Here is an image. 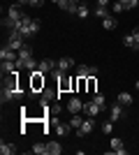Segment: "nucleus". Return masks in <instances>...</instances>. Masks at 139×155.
<instances>
[{
	"label": "nucleus",
	"mask_w": 139,
	"mask_h": 155,
	"mask_svg": "<svg viewBox=\"0 0 139 155\" xmlns=\"http://www.w3.org/2000/svg\"><path fill=\"white\" fill-rule=\"evenodd\" d=\"M19 30L23 32V37H35L40 32V21L33 19V16H23L19 21Z\"/></svg>",
	"instance_id": "f257e3e1"
},
{
	"label": "nucleus",
	"mask_w": 139,
	"mask_h": 155,
	"mask_svg": "<svg viewBox=\"0 0 139 155\" xmlns=\"http://www.w3.org/2000/svg\"><path fill=\"white\" fill-rule=\"evenodd\" d=\"M16 97H21V91L16 88V84L14 81L5 84V88H2V102H9V100H16Z\"/></svg>",
	"instance_id": "f03ea898"
},
{
	"label": "nucleus",
	"mask_w": 139,
	"mask_h": 155,
	"mask_svg": "<svg viewBox=\"0 0 139 155\" xmlns=\"http://www.w3.org/2000/svg\"><path fill=\"white\" fill-rule=\"evenodd\" d=\"M93 130H95V118H91V116H88L86 120L81 123V127L77 130V132H79V137H86V134H91Z\"/></svg>",
	"instance_id": "7ed1b4c3"
},
{
	"label": "nucleus",
	"mask_w": 139,
	"mask_h": 155,
	"mask_svg": "<svg viewBox=\"0 0 139 155\" xmlns=\"http://www.w3.org/2000/svg\"><path fill=\"white\" fill-rule=\"evenodd\" d=\"M79 79H88V77H98V67H91V65H79L77 70Z\"/></svg>",
	"instance_id": "20e7f679"
},
{
	"label": "nucleus",
	"mask_w": 139,
	"mask_h": 155,
	"mask_svg": "<svg viewBox=\"0 0 139 155\" xmlns=\"http://www.w3.org/2000/svg\"><path fill=\"white\" fill-rule=\"evenodd\" d=\"M72 67H74V60H72V58H60V60H56V70H58L60 74L70 72Z\"/></svg>",
	"instance_id": "39448f33"
},
{
	"label": "nucleus",
	"mask_w": 139,
	"mask_h": 155,
	"mask_svg": "<svg viewBox=\"0 0 139 155\" xmlns=\"http://www.w3.org/2000/svg\"><path fill=\"white\" fill-rule=\"evenodd\" d=\"M84 111H86V116L95 118V116L100 114V111H102V107H100V104L95 102V100H91V102H86V104H84Z\"/></svg>",
	"instance_id": "423d86ee"
},
{
	"label": "nucleus",
	"mask_w": 139,
	"mask_h": 155,
	"mask_svg": "<svg viewBox=\"0 0 139 155\" xmlns=\"http://www.w3.org/2000/svg\"><path fill=\"white\" fill-rule=\"evenodd\" d=\"M37 70H40L42 74H49V72H53V70H56V60H51V58H44V60H40Z\"/></svg>",
	"instance_id": "0eeeda50"
},
{
	"label": "nucleus",
	"mask_w": 139,
	"mask_h": 155,
	"mask_svg": "<svg viewBox=\"0 0 139 155\" xmlns=\"http://www.w3.org/2000/svg\"><path fill=\"white\" fill-rule=\"evenodd\" d=\"M84 109V102H81L79 97H70V102H67V111L70 114H79Z\"/></svg>",
	"instance_id": "6e6552de"
},
{
	"label": "nucleus",
	"mask_w": 139,
	"mask_h": 155,
	"mask_svg": "<svg viewBox=\"0 0 139 155\" xmlns=\"http://www.w3.org/2000/svg\"><path fill=\"white\" fill-rule=\"evenodd\" d=\"M0 58L2 60H19V51H14L9 46H2L0 49Z\"/></svg>",
	"instance_id": "1a4fd4ad"
},
{
	"label": "nucleus",
	"mask_w": 139,
	"mask_h": 155,
	"mask_svg": "<svg viewBox=\"0 0 139 155\" xmlns=\"http://www.w3.org/2000/svg\"><path fill=\"white\" fill-rule=\"evenodd\" d=\"M7 16H9V19H14V21H21V19H23V16H26V14L21 12L19 2H16V5H12V7H9V9H7Z\"/></svg>",
	"instance_id": "9d476101"
},
{
	"label": "nucleus",
	"mask_w": 139,
	"mask_h": 155,
	"mask_svg": "<svg viewBox=\"0 0 139 155\" xmlns=\"http://www.w3.org/2000/svg\"><path fill=\"white\" fill-rule=\"evenodd\" d=\"M44 86V77H42L40 70H33V91H40Z\"/></svg>",
	"instance_id": "9b49d317"
},
{
	"label": "nucleus",
	"mask_w": 139,
	"mask_h": 155,
	"mask_svg": "<svg viewBox=\"0 0 139 155\" xmlns=\"http://www.w3.org/2000/svg\"><path fill=\"white\" fill-rule=\"evenodd\" d=\"M111 148H114V153H118V155L127 153V148H123V139H118V137H114V139H111Z\"/></svg>",
	"instance_id": "f8f14e48"
},
{
	"label": "nucleus",
	"mask_w": 139,
	"mask_h": 155,
	"mask_svg": "<svg viewBox=\"0 0 139 155\" xmlns=\"http://www.w3.org/2000/svg\"><path fill=\"white\" fill-rule=\"evenodd\" d=\"M116 102L123 104V107H130V104H132V95H130V93H118V95H116Z\"/></svg>",
	"instance_id": "ddd939ff"
},
{
	"label": "nucleus",
	"mask_w": 139,
	"mask_h": 155,
	"mask_svg": "<svg viewBox=\"0 0 139 155\" xmlns=\"http://www.w3.org/2000/svg\"><path fill=\"white\" fill-rule=\"evenodd\" d=\"M16 150H19V148H16V143H5V141L0 143V153H2V155H14Z\"/></svg>",
	"instance_id": "4468645a"
},
{
	"label": "nucleus",
	"mask_w": 139,
	"mask_h": 155,
	"mask_svg": "<svg viewBox=\"0 0 139 155\" xmlns=\"http://www.w3.org/2000/svg\"><path fill=\"white\" fill-rule=\"evenodd\" d=\"M118 118H123V104H111V120H118Z\"/></svg>",
	"instance_id": "2eb2a0df"
},
{
	"label": "nucleus",
	"mask_w": 139,
	"mask_h": 155,
	"mask_svg": "<svg viewBox=\"0 0 139 155\" xmlns=\"http://www.w3.org/2000/svg\"><path fill=\"white\" fill-rule=\"evenodd\" d=\"M46 148H49V155H60V153H63V146H60L58 141H49V143H46Z\"/></svg>",
	"instance_id": "dca6fc26"
},
{
	"label": "nucleus",
	"mask_w": 139,
	"mask_h": 155,
	"mask_svg": "<svg viewBox=\"0 0 139 155\" xmlns=\"http://www.w3.org/2000/svg\"><path fill=\"white\" fill-rule=\"evenodd\" d=\"M88 14H91V7H88L86 2H79V9H77V16H79V19H86Z\"/></svg>",
	"instance_id": "f3484780"
},
{
	"label": "nucleus",
	"mask_w": 139,
	"mask_h": 155,
	"mask_svg": "<svg viewBox=\"0 0 139 155\" xmlns=\"http://www.w3.org/2000/svg\"><path fill=\"white\" fill-rule=\"evenodd\" d=\"M58 97V93H53V91H44V95H42V104H49V102H53Z\"/></svg>",
	"instance_id": "a211bd4d"
},
{
	"label": "nucleus",
	"mask_w": 139,
	"mask_h": 155,
	"mask_svg": "<svg viewBox=\"0 0 139 155\" xmlns=\"http://www.w3.org/2000/svg\"><path fill=\"white\" fill-rule=\"evenodd\" d=\"M102 26H104L107 30H114V28H116V19H114L111 14H109V16H104V21H102Z\"/></svg>",
	"instance_id": "6ab92c4d"
},
{
	"label": "nucleus",
	"mask_w": 139,
	"mask_h": 155,
	"mask_svg": "<svg viewBox=\"0 0 139 155\" xmlns=\"http://www.w3.org/2000/svg\"><path fill=\"white\" fill-rule=\"evenodd\" d=\"M7 46H9V49H14V51H21V49H23V39H9V42H7Z\"/></svg>",
	"instance_id": "aec40b11"
},
{
	"label": "nucleus",
	"mask_w": 139,
	"mask_h": 155,
	"mask_svg": "<svg viewBox=\"0 0 139 155\" xmlns=\"http://www.w3.org/2000/svg\"><path fill=\"white\" fill-rule=\"evenodd\" d=\"M33 153L35 155H46V153H49V148H46V143H35V146H33Z\"/></svg>",
	"instance_id": "412c9836"
},
{
	"label": "nucleus",
	"mask_w": 139,
	"mask_h": 155,
	"mask_svg": "<svg viewBox=\"0 0 139 155\" xmlns=\"http://www.w3.org/2000/svg\"><path fill=\"white\" fill-rule=\"evenodd\" d=\"M70 127H72V125H65V123H56V132H58L60 137H65L67 132H70Z\"/></svg>",
	"instance_id": "4be33fe9"
},
{
	"label": "nucleus",
	"mask_w": 139,
	"mask_h": 155,
	"mask_svg": "<svg viewBox=\"0 0 139 155\" xmlns=\"http://www.w3.org/2000/svg\"><path fill=\"white\" fill-rule=\"evenodd\" d=\"M95 16H100V19H104V16H109V9H107L104 5H98V7H95Z\"/></svg>",
	"instance_id": "5701e85b"
},
{
	"label": "nucleus",
	"mask_w": 139,
	"mask_h": 155,
	"mask_svg": "<svg viewBox=\"0 0 139 155\" xmlns=\"http://www.w3.org/2000/svg\"><path fill=\"white\" fill-rule=\"evenodd\" d=\"M123 44H125L127 49H137V46H134V35H132V32H130V35H125V37H123Z\"/></svg>",
	"instance_id": "b1692460"
},
{
	"label": "nucleus",
	"mask_w": 139,
	"mask_h": 155,
	"mask_svg": "<svg viewBox=\"0 0 139 155\" xmlns=\"http://www.w3.org/2000/svg\"><path fill=\"white\" fill-rule=\"evenodd\" d=\"M81 123H84V118H81L79 114H72V120H70V125H72V127H81Z\"/></svg>",
	"instance_id": "393cba45"
},
{
	"label": "nucleus",
	"mask_w": 139,
	"mask_h": 155,
	"mask_svg": "<svg viewBox=\"0 0 139 155\" xmlns=\"http://www.w3.org/2000/svg\"><path fill=\"white\" fill-rule=\"evenodd\" d=\"M102 132H104V134H111V132H114V120H111V118H109L107 123H102Z\"/></svg>",
	"instance_id": "a878e982"
},
{
	"label": "nucleus",
	"mask_w": 139,
	"mask_h": 155,
	"mask_svg": "<svg viewBox=\"0 0 139 155\" xmlns=\"http://www.w3.org/2000/svg\"><path fill=\"white\" fill-rule=\"evenodd\" d=\"M93 100H95V102H98L102 109L107 107V100H104V95H102V93H95V95H93Z\"/></svg>",
	"instance_id": "bb28decb"
},
{
	"label": "nucleus",
	"mask_w": 139,
	"mask_h": 155,
	"mask_svg": "<svg viewBox=\"0 0 139 155\" xmlns=\"http://www.w3.org/2000/svg\"><path fill=\"white\" fill-rule=\"evenodd\" d=\"M118 2H123V7H125V9H134V7L139 5V0H118Z\"/></svg>",
	"instance_id": "cd10ccee"
},
{
	"label": "nucleus",
	"mask_w": 139,
	"mask_h": 155,
	"mask_svg": "<svg viewBox=\"0 0 139 155\" xmlns=\"http://www.w3.org/2000/svg\"><path fill=\"white\" fill-rule=\"evenodd\" d=\"M30 56H33V49H30V46H23L19 51V58H30Z\"/></svg>",
	"instance_id": "c85d7f7f"
},
{
	"label": "nucleus",
	"mask_w": 139,
	"mask_h": 155,
	"mask_svg": "<svg viewBox=\"0 0 139 155\" xmlns=\"http://www.w3.org/2000/svg\"><path fill=\"white\" fill-rule=\"evenodd\" d=\"M111 12H114V14H121V12H125L123 2H118V0H116V2H114V7H111Z\"/></svg>",
	"instance_id": "c756f323"
},
{
	"label": "nucleus",
	"mask_w": 139,
	"mask_h": 155,
	"mask_svg": "<svg viewBox=\"0 0 139 155\" xmlns=\"http://www.w3.org/2000/svg\"><path fill=\"white\" fill-rule=\"evenodd\" d=\"M132 35H134V46L139 49V28H134V30H132Z\"/></svg>",
	"instance_id": "7c9ffc66"
},
{
	"label": "nucleus",
	"mask_w": 139,
	"mask_h": 155,
	"mask_svg": "<svg viewBox=\"0 0 139 155\" xmlns=\"http://www.w3.org/2000/svg\"><path fill=\"white\" fill-rule=\"evenodd\" d=\"M42 2L44 0H28V5H33V7H42Z\"/></svg>",
	"instance_id": "2f4dec72"
},
{
	"label": "nucleus",
	"mask_w": 139,
	"mask_h": 155,
	"mask_svg": "<svg viewBox=\"0 0 139 155\" xmlns=\"http://www.w3.org/2000/svg\"><path fill=\"white\" fill-rule=\"evenodd\" d=\"M53 2H56V5H58L60 9H63V7H65V2H67V0H53Z\"/></svg>",
	"instance_id": "473e14b6"
},
{
	"label": "nucleus",
	"mask_w": 139,
	"mask_h": 155,
	"mask_svg": "<svg viewBox=\"0 0 139 155\" xmlns=\"http://www.w3.org/2000/svg\"><path fill=\"white\" fill-rule=\"evenodd\" d=\"M98 5H104L107 7V5H109V0H98Z\"/></svg>",
	"instance_id": "72a5a7b5"
},
{
	"label": "nucleus",
	"mask_w": 139,
	"mask_h": 155,
	"mask_svg": "<svg viewBox=\"0 0 139 155\" xmlns=\"http://www.w3.org/2000/svg\"><path fill=\"white\" fill-rule=\"evenodd\" d=\"M16 2H19V5H28V0H16Z\"/></svg>",
	"instance_id": "f704fd0d"
},
{
	"label": "nucleus",
	"mask_w": 139,
	"mask_h": 155,
	"mask_svg": "<svg viewBox=\"0 0 139 155\" xmlns=\"http://www.w3.org/2000/svg\"><path fill=\"white\" fill-rule=\"evenodd\" d=\"M134 88H137V91H139V81H137V84H134Z\"/></svg>",
	"instance_id": "c9c22d12"
},
{
	"label": "nucleus",
	"mask_w": 139,
	"mask_h": 155,
	"mask_svg": "<svg viewBox=\"0 0 139 155\" xmlns=\"http://www.w3.org/2000/svg\"><path fill=\"white\" fill-rule=\"evenodd\" d=\"M70 2H79V0H70Z\"/></svg>",
	"instance_id": "e433bc0d"
}]
</instances>
